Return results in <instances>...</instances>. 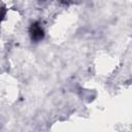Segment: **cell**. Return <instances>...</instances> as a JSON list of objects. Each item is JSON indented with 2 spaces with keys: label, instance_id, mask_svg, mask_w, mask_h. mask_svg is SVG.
<instances>
[{
  "label": "cell",
  "instance_id": "obj_1",
  "mask_svg": "<svg viewBox=\"0 0 132 132\" xmlns=\"http://www.w3.org/2000/svg\"><path fill=\"white\" fill-rule=\"evenodd\" d=\"M29 32H30V37H31L32 41H34V42H38V41L42 40L44 37V30L38 22H34L31 24Z\"/></svg>",
  "mask_w": 132,
  "mask_h": 132
}]
</instances>
